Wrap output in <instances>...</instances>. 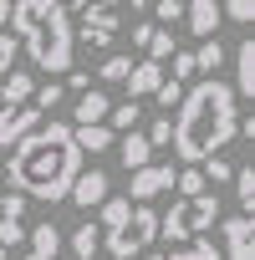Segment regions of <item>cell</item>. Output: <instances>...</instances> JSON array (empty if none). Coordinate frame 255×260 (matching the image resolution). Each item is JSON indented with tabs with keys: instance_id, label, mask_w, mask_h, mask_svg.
<instances>
[{
	"instance_id": "cell-1",
	"label": "cell",
	"mask_w": 255,
	"mask_h": 260,
	"mask_svg": "<svg viewBox=\"0 0 255 260\" xmlns=\"http://www.w3.org/2000/svg\"><path fill=\"white\" fill-rule=\"evenodd\" d=\"M77 174H82V148L72 143V122H36L21 143H11L6 179L26 199L61 204Z\"/></svg>"
},
{
	"instance_id": "cell-2",
	"label": "cell",
	"mask_w": 255,
	"mask_h": 260,
	"mask_svg": "<svg viewBox=\"0 0 255 260\" xmlns=\"http://www.w3.org/2000/svg\"><path fill=\"white\" fill-rule=\"evenodd\" d=\"M240 97L230 92V82L204 77L179 97V117H174V153L184 164H204L209 153H219L235 138V122H240Z\"/></svg>"
},
{
	"instance_id": "cell-3",
	"label": "cell",
	"mask_w": 255,
	"mask_h": 260,
	"mask_svg": "<svg viewBox=\"0 0 255 260\" xmlns=\"http://www.w3.org/2000/svg\"><path fill=\"white\" fill-rule=\"evenodd\" d=\"M11 31L26 41V56L41 72H72V16L56 6V0H16L11 6Z\"/></svg>"
},
{
	"instance_id": "cell-4",
	"label": "cell",
	"mask_w": 255,
	"mask_h": 260,
	"mask_svg": "<svg viewBox=\"0 0 255 260\" xmlns=\"http://www.w3.org/2000/svg\"><path fill=\"white\" fill-rule=\"evenodd\" d=\"M153 240H158V214H153V204H133L122 224L102 230V245H107V255H112V260L148 255V245H153Z\"/></svg>"
},
{
	"instance_id": "cell-5",
	"label": "cell",
	"mask_w": 255,
	"mask_h": 260,
	"mask_svg": "<svg viewBox=\"0 0 255 260\" xmlns=\"http://www.w3.org/2000/svg\"><path fill=\"white\" fill-rule=\"evenodd\" d=\"M209 224H219V199L204 189V194H189L179 204H169V214H158V235L164 240H194L204 235Z\"/></svg>"
},
{
	"instance_id": "cell-6",
	"label": "cell",
	"mask_w": 255,
	"mask_h": 260,
	"mask_svg": "<svg viewBox=\"0 0 255 260\" xmlns=\"http://www.w3.org/2000/svg\"><path fill=\"white\" fill-rule=\"evenodd\" d=\"M174 164H143V169H133L128 174V199H138V204H148V199H158V194H169L174 189Z\"/></svg>"
},
{
	"instance_id": "cell-7",
	"label": "cell",
	"mask_w": 255,
	"mask_h": 260,
	"mask_svg": "<svg viewBox=\"0 0 255 260\" xmlns=\"http://www.w3.org/2000/svg\"><path fill=\"white\" fill-rule=\"evenodd\" d=\"M46 112L36 107V102H16V107H0V153H6L11 143H21L26 133H31V127L41 122Z\"/></svg>"
},
{
	"instance_id": "cell-8",
	"label": "cell",
	"mask_w": 255,
	"mask_h": 260,
	"mask_svg": "<svg viewBox=\"0 0 255 260\" xmlns=\"http://www.w3.org/2000/svg\"><path fill=\"white\" fill-rule=\"evenodd\" d=\"M225 230V260H255V219L250 214H230L219 219Z\"/></svg>"
},
{
	"instance_id": "cell-9",
	"label": "cell",
	"mask_w": 255,
	"mask_h": 260,
	"mask_svg": "<svg viewBox=\"0 0 255 260\" xmlns=\"http://www.w3.org/2000/svg\"><path fill=\"white\" fill-rule=\"evenodd\" d=\"M112 36H117V11L112 6H87L82 11V41L92 51H102V46H112Z\"/></svg>"
},
{
	"instance_id": "cell-10",
	"label": "cell",
	"mask_w": 255,
	"mask_h": 260,
	"mask_svg": "<svg viewBox=\"0 0 255 260\" xmlns=\"http://www.w3.org/2000/svg\"><path fill=\"white\" fill-rule=\"evenodd\" d=\"M21 214H26V194H0V250H16L21 240H26V224H21Z\"/></svg>"
},
{
	"instance_id": "cell-11",
	"label": "cell",
	"mask_w": 255,
	"mask_h": 260,
	"mask_svg": "<svg viewBox=\"0 0 255 260\" xmlns=\"http://www.w3.org/2000/svg\"><path fill=\"white\" fill-rule=\"evenodd\" d=\"M219 21H225V16H219V0H184V26H189L199 41H204V36H214V31H219Z\"/></svg>"
},
{
	"instance_id": "cell-12",
	"label": "cell",
	"mask_w": 255,
	"mask_h": 260,
	"mask_svg": "<svg viewBox=\"0 0 255 260\" xmlns=\"http://www.w3.org/2000/svg\"><path fill=\"white\" fill-rule=\"evenodd\" d=\"M230 92L245 97V102L255 97V41H250V36L235 46V87H230Z\"/></svg>"
},
{
	"instance_id": "cell-13",
	"label": "cell",
	"mask_w": 255,
	"mask_h": 260,
	"mask_svg": "<svg viewBox=\"0 0 255 260\" xmlns=\"http://www.w3.org/2000/svg\"><path fill=\"white\" fill-rule=\"evenodd\" d=\"M67 199H72V204H82V209L102 204V199H107V174H102V169H87V174H77Z\"/></svg>"
},
{
	"instance_id": "cell-14",
	"label": "cell",
	"mask_w": 255,
	"mask_h": 260,
	"mask_svg": "<svg viewBox=\"0 0 255 260\" xmlns=\"http://www.w3.org/2000/svg\"><path fill=\"white\" fill-rule=\"evenodd\" d=\"M122 82H128V97H133V102L138 97H153V87L164 82V61H148L143 56V61H133V72H128Z\"/></svg>"
},
{
	"instance_id": "cell-15",
	"label": "cell",
	"mask_w": 255,
	"mask_h": 260,
	"mask_svg": "<svg viewBox=\"0 0 255 260\" xmlns=\"http://www.w3.org/2000/svg\"><path fill=\"white\" fill-rule=\"evenodd\" d=\"M117 153H122V169H128V174H133V169H143V164H153V143L138 133V127L117 133Z\"/></svg>"
},
{
	"instance_id": "cell-16",
	"label": "cell",
	"mask_w": 255,
	"mask_h": 260,
	"mask_svg": "<svg viewBox=\"0 0 255 260\" xmlns=\"http://www.w3.org/2000/svg\"><path fill=\"white\" fill-rule=\"evenodd\" d=\"M72 143L82 148V153H107L112 143H117V133L107 122H82V127H72Z\"/></svg>"
},
{
	"instance_id": "cell-17",
	"label": "cell",
	"mask_w": 255,
	"mask_h": 260,
	"mask_svg": "<svg viewBox=\"0 0 255 260\" xmlns=\"http://www.w3.org/2000/svg\"><path fill=\"white\" fill-rule=\"evenodd\" d=\"M107 107H112V102H107V92H97V87L77 92V107H72V117H77V122H72V127H82V122H102V117H107Z\"/></svg>"
},
{
	"instance_id": "cell-18",
	"label": "cell",
	"mask_w": 255,
	"mask_h": 260,
	"mask_svg": "<svg viewBox=\"0 0 255 260\" xmlns=\"http://www.w3.org/2000/svg\"><path fill=\"white\" fill-rule=\"evenodd\" d=\"M67 245H72V255L77 260H92L97 250H102V224H92V219H82L72 235H67Z\"/></svg>"
},
{
	"instance_id": "cell-19",
	"label": "cell",
	"mask_w": 255,
	"mask_h": 260,
	"mask_svg": "<svg viewBox=\"0 0 255 260\" xmlns=\"http://www.w3.org/2000/svg\"><path fill=\"white\" fill-rule=\"evenodd\" d=\"M0 82H6V92H0V107H16V102H31V92H36V77H31V72H6Z\"/></svg>"
},
{
	"instance_id": "cell-20",
	"label": "cell",
	"mask_w": 255,
	"mask_h": 260,
	"mask_svg": "<svg viewBox=\"0 0 255 260\" xmlns=\"http://www.w3.org/2000/svg\"><path fill=\"white\" fill-rule=\"evenodd\" d=\"M26 240H31V250H36V255H46V260H56V255H61V230H56L51 219H46V224H31V230H26Z\"/></svg>"
},
{
	"instance_id": "cell-21",
	"label": "cell",
	"mask_w": 255,
	"mask_h": 260,
	"mask_svg": "<svg viewBox=\"0 0 255 260\" xmlns=\"http://www.w3.org/2000/svg\"><path fill=\"white\" fill-rule=\"evenodd\" d=\"M164 260H219V245H209V240H184V245H174Z\"/></svg>"
},
{
	"instance_id": "cell-22",
	"label": "cell",
	"mask_w": 255,
	"mask_h": 260,
	"mask_svg": "<svg viewBox=\"0 0 255 260\" xmlns=\"http://www.w3.org/2000/svg\"><path fill=\"white\" fill-rule=\"evenodd\" d=\"M138 117H143V107L133 102V97H128V102H117V107H107V127H112V133H128V127H138Z\"/></svg>"
},
{
	"instance_id": "cell-23",
	"label": "cell",
	"mask_w": 255,
	"mask_h": 260,
	"mask_svg": "<svg viewBox=\"0 0 255 260\" xmlns=\"http://www.w3.org/2000/svg\"><path fill=\"white\" fill-rule=\"evenodd\" d=\"M219 67H225V46H219L214 36H204V41H199V51H194V72H209V77H214Z\"/></svg>"
},
{
	"instance_id": "cell-24",
	"label": "cell",
	"mask_w": 255,
	"mask_h": 260,
	"mask_svg": "<svg viewBox=\"0 0 255 260\" xmlns=\"http://www.w3.org/2000/svg\"><path fill=\"white\" fill-rule=\"evenodd\" d=\"M235 199H240V214H255V169L245 164V169H235Z\"/></svg>"
},
{
	"instance_id": "cell-25",
	"label": "cell",
	"mask_w": 255,
	"mask_h": 260,
	"mask_svg": "<svg viewBox=\"0 0 255 260\" xmlns=\"http://www.w3.org/2000/svg\"><path fill=\"white\" fill-rule=\"evenodd\" d=\"M174 51H179V46H174V36H169L164 26H153V36H148V46H143V56H148V61H169Z\"/></svg>"
},
{
	"instance_id": "cell-26",
	"label": "cell",
	"mask_w": 255,
	"mask_h": 260,
	"mask_svg": "<svg viewBox=\"0 0 255 260\" xmlns=\"http://www.w3.org/2000/svg\"><path fill=\"white\" fill-rule=\"evenodd\" d=\"M174 189H179V194L189 199V194H204V189H209V179L199 174V164H189L184 174H174Z\"/></svg>"
},
{
	"instance_id": "cell-27",
	"label": "cell",
	"mask_w": 255,
	"mask_h": 260,
	"mask_svg": "<svg viewBox=\"0 0 255 260\" xmlns=\"http://www.w3.org/2000/svg\"><path fill=\"white\" fill-rule=\"evenodd\" d=\"M219 16H225V21H235V26H250V21H255V0H225Z\"/></svg>"
},
{
	"instance_id": "cell-28",
	"label": "cell",
	"mask_w": 255,
	"mask_h": 260,
	"mask_svg": "<svg viewBox=\"0 0 255 260\" xmlns=\"http://www.w3.org/2000/svg\"><path fill=\"white\" fill-rule=\"evenodd\" d=\"M128 209H133V204H128V199H112V194H107V199H102V230H112V224H122V219H128Z\"/></svg>"
},
{
	"instance_id": "cell-29",
	"label": "cell",
	"mask_w": 255,
	"mask_h": 260,
	"mask_svg": "<svg viewBox=\"0 0 255 260\" xmlns=\"http://www.w3.org/2000/svg\"><path fill=\"white\" fill-rule=\"evenodd\" d=\"M61 97H67V87H61V82H46V87H36V92H31V102H36L41 112H51Z\"/></svg>"
},
{
	"instance_id": "cell-30",
	"label": "cell",
	"mask_w": 255,
	"mask_h": 260,
	"mask_svg": "<svg viewBox=\"0 0 255 260\" xmlns=\"http://www.w3.org/2000/svg\"><path fill=\"white\" fill-rule=\"evenodd\" d=\"M153 97H158V107L169 112V107H179V97H184V82H174V77H164V82L153 87Z\"/></svg>"
},
{
	"instance_id": "cell-31",
	"label": "cell",
	"mask_w": 255,
	"mask_h": 260,
	"mask_svg": "<svg viewBox=\"0 0 255 260\" xmlns=\"http://www.w3.org/2000/svg\"><path fill=\"white\" fill-rule=\"evenodd\" d=\"M143 138H148L153 148H169V143H174V122H169V112H164V117H153V127H148Z\"/></svg>"
},
{
	"instance_id": "cell-32",
	"label": "cell",
	"mask_w": 255,
	"mask_h": 260,
	"mask_svg": "<svg viewBox=\"0 0 255 260\" xmlns=\"http://www.w3.org/2000/svg\"><path fill=\"white\" fill-rule=\"evenodd\" d=\"M128 72H133V61H128V56H107V61L97 67V77H102V82H122Z\"/></svg>"
},
{
	"instance_id": "cell-33",
	"label": "cell",
	"mask_w": 255,
	"mask_h": 260,
	"mask_svg": "<svg viewBox=\"0 0 255 260\" xmlns=\"http://www.w3.org/2000/svg\"><path fill=\"white\" fill-rule=\"evenodd\" d=\"M199 174H204V179H214V184H230V179H235V169H230V164H225V158H219V153H209V158H204V169H199Z\"/></svg>"
},
{
	"instance_id": "cell-34",
	"label": "cell",
	"mask_w": 255,
	"mask_h": 260,
	"mask_svg": "<svg viewBox=\"0 0 255 260\" xmlns=\"http://www.w3.org/2000/svg\"><path fill=\"white\" fill-rule=\"evenodd\" d=\"M153 21H164V26L184 21V0H158V6H153Z\"/></svg>"
},
{
	"instance_id": "cell-35",
	"label": "cell",
	"mask_w": 255,
	"mask_h": 260,
	"mask_svg": "<svg viewBox=\"0 0 255 260\" xmlns=\"http://www.w3.org/2000/svg\"><path fill=\"white\" fill-rule=\"evenodd\" d=\"M16 46H21V41H16L11 31H0V77L11 72V61H16Z\"/></svg>"
},
{
	"instance_id": "cell-36",
	"label": "cell",
	"mask_w": 255,
	"mask_h": 260,
	"mask_svg": "<svg viewBox=\"0 0 255 260\" xmlns=\"http://www.w3.org/2000/svg\"><path fill=\"white\" fill-rule=\"evenodd\" d=\"M194 77V51H174V82H189Z\"/></svg>"
},
{
	"instance_id": "cell-37",
	"label": "cell",
	"mask_w": 255,
	"mask_h": 260,
	"mask_svg": "<svg viewBox=\"0 0 255 260\" xmlns=\"http://www.w3.org/2000/svg\"><path fill=\"white\" fill-rule=\"evenodd\" d=\"M148 36H153V21H138V26H133V31H128V41H133V46H138V51H143V46H148Z\"/></svg>"
},
{
	"instance_id": "cell-38",
	"label": "cell",
	"mask_w": 255,
	"mask_h": 260,
	"mask_svg": "<svg viewBox=\"0 0 255 260\" xmlns=\"http://www.w3.org/2000/svg\"><path fill=\"white\" fill-rule=\"evenodd\" d=\"M56 6H61V11H67V16H82V11H87V6H92V0H56Z\"/></svg>"
},
{
	"instance_id": "cell-39",
	"label": "cell",
	"mask_w": 255,
	"mask_h": 260,
	"mask_svg": "<svg viewBox=\"0 0 255 260\" xmlns=\"http://www.w3.org/2000/svg\"><path fill=\"white\" fill-rule=\"evenodd\" d=\"M11 6H16V0H0V31L11 26Z\"/></svg>"
},
{
	"instance_id": "cell-40",
	"label": "cell",
	"mask_w": 255,
	"mask_h": 260,
	"mask_svg": "<svg viewBox=\"0 0 255 260\" xmlns=\"http://www.w3.org/2000/svg\"><path fill=\"white\" fill-rule=\"evenodd\" d=\"M128 6H133V11H148V6H153V0H128Z\"/></svg>"
},
{
	"instance_id": "cell-41",
	"label": "cell",
	"mask_w": 255,
	"mask_h": 260,
	"mask_svg": "<svg viewBox=\"0 0 255 260\" xmlns=\"http://www.w3.org/2000/svg\"><path fill=\"white\" fill-rule=\"evenodd\" d=\"M21 260H46V255H36V250H26V255H21Z\"/></svg>"
},
{
	"instance_id": "cell-42",
	"label": "cell",
	"mask_w": 255,
	"mask_h": 260,
	"mask_svg": "<svg viewBox=\"0 0 255 260\" xmlns=\"http://www.w3.org/2000/svg\"><path fill=\"white\" fill-rule=\"evenodd\" d=\"M92 6H117V0H92Z\"/></svg>"
},
{
	"instance_id": "cell-43",
	"label": "cell",
	"mask_w": 255,
	"mask_h": 260,
	"mask_svg": "<svg viewBox=\"0 0 255 260\" xmlns=\"http://www.w3.org/2000/svg\"><path fill=\"white\" fill-rule=\"evenodd\" d=\"M143 260H164V255H143Z\"/></svg>"
},
{
	"instance_id": "cell-44",
	"label": "cell",
	"mask_w": 255,
	"mask_h": 260,
	"mask_svg": "<svg viewBox=\"0 0 255 260\" xmlns=\"http://www.w3.org/2000/svg\"><path fill=\"white\" fill-rule=\"evenodd\" d=\"M6 255H11V250H0V260H6Z\"/></svg>"
}]
</instances>
